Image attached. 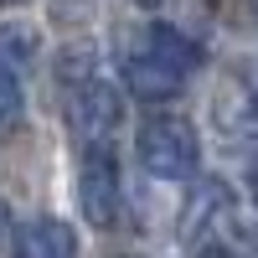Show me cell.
I'll list each match as a JSON object with an SVG mask.
<instances>
[{
	"label": "cell",
	"instance_id": "obj_1",
	"mask_svg": "<svg viewBox=\"0 0 258 258\" xmlns=\"http://www.w3.org/2000/svg\"><path fill=\"white\" fill-rule=\"evenodd\" d=\"M135 155L155 181H191L202 170V135L181 114H150L135 135Z\"/></svg>",
	"mask_w": 258,
	"mask_h": 258
},
{
	"label": "cell",
	"instance_id": "obj_2",
	"mask_svg": "<svg viewBox=\"0 0 258 258\" xmlns=\"http://www.w3.org/2000/svg\"><path fill=\"white\" fill-rule=\"evenodd\" d=\"M62 98H68V124L78 129L83 150L88 145H109L114 124H119V88L109 78L88 73H62Z\"/></svg>",
	"mask_w": 258,
	"mask_h": 258
},
{
	"label": "cell",
	"instance_id": "obj_3",
	"mask_svg": "<svg viewBox=\"0 0 258 258\" xmlns=\"http://www.w3.org/2000/svg\"><path fill=\"white\" fill-rule=\"evenodd\" d=\"M119 165H114V150L109 145H88L78 160V207H83V222L93 227H114L119 222Z\"/></svg>",
	"mask_w": 258,
	"mask_h": 258
},
{
	"label": "cell",
	"instance_id": "obj_4",
	"mask_svg": "<svg viewBox=\"0 0 258 258\" xmlns=\"http://www.w3.org/2000/svg\"><path fill=\"white\" fill-rule=\"evenodd\" d=\"M186 83H191V78H181L176 68H165V62L150 57L145 47H135L129 62H124V88L135 93L140 103H165V98H176Z\"/></svg>",
	"mask_w": 258,
	"mask_h": 258
},
{
	"label": "cell",
	"instance_id": "obj_5",
	"mask_svg": "<svg viewBox=\"0 0 258 258\" xmlns=\"http://www.w3.org/2000/svg\"><path fill=\"white\" fill-rule=\"evenodd\" d=\"M16 258H78V238L62 217H36L16 232Z\"/></svg>",
	"mask_w": 258,
	"mask_h": 258
},
{
	"label": "cell",
	"instance_id": "obj_6",
	"mask_svg": "<svg viewBox=\"0 0 258 258\" xmlns=\"http://www.w3.org/2000/svg\"><path fill=\"white\" fill-rule=\"evenodd\" d=\"M140 47H145L150 57H160L165 68H176L181 78H191V73L202 68V47H197V41H191L181 26H170V21H155V26H145Z\"/></svg>",
	"mask_w": 258,
	"mask_h": 258
},
{
	"label": "cell",
	"instance_id": "obj_7",
	"mask_svg": "<svg viewBox=\"0 0 258 258\" xmlns=\"http://www.w3.org/2000/svg\"><path fill=\"white\" fill-rule=\"evenodd\" d=\"M227 212H232L227 186L222 181H202L191 191V202H186V232L202 238V227H207V238H217V222H227Z\"/></svg>",
	"mask_w": 258,
	"mask_h": 258
},
{
	"label": "cell",
	"instance_id": "obj_8",
	"mask_svg": "<svg viewBox=\"0 0 258 258\" xmlns=\"http://www.w3.org/2000/svg\"><path fill=\"white\" fill-rule=\"evenodd\" d=\"M26 119V73L0 57V135H16Z\"/></svg>",
	"mask_w": 258,
	"mask_h": 258
},
{
	"label": "cell",
	"instance_id": "obj_9",
	"mask_svg": "<svg viewBox=\"0 0 258 258\" xmlns=\"http://www.w3.org/2000/svg\"><path fill=\"white\" fill-rule=\"evenodd\" d=\"M197 258H238V253H227V248H222V243H207V248H202V253H197Z\"/></svg>",
	"mask_w": 258,
	"mask_h": 258
},
{
	"label": "cell",
	"instance_id": "obj_10",
	"mask_svg": "<svg viewBox=\"0 0 258 258\" xmlns=\"http://www.w3.org/2000/svg\"><path fill=\"white\" fill-rule=\"evenodd\" d=\"M6 238H11V207L0 202V243H6Z\"/></svg>",
	"mask_w": 258,
	"mask_h": 258
},
{
	"label": "cell",
	"instance_id": "obj_11",
	"mask_svg": "<svg viewBox=\"0 0 258 258\" xmlns=\"http://www.w3.org/2000/svg\"><path fill=\"white\" fill-rule=\"evenodd\" d=\"M248 186H253V197H258V160H253V176H248Z\"/></svg>",
	"mask_w": 258,
	"mask_h": 258
},
{
	"label": "cell",
	"instance_id": "obj_12",
	"mask_svg": "<svg viewBox=\"0 0 258 258\" xmlns=\"http://www.w3.org/2000/svg\"><path fill=\"white\" fill-rule=\"evenodd\" d=\"M0 6H26V0H0Z\"/></svg>",
	"mask_w": 258,
	"mask_h": 258
},
{
	"label": "cell",
	"instance_id": "obj_13",
	"mask_svg": "<svg viewBox=\"0 0 258 258\" xmlns=\"http://www.w3.org/2000/svg\"><path fill=\"white\" fill-rule=\"evenodd\" d=\"M124 258H129V253H124Z\"/></svg>",
	"mask_w": 258,
	"mask_h": 258
}]
</instances>
